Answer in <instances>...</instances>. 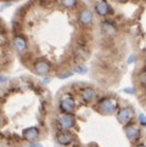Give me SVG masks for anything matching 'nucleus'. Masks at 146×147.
<instances>
[{"mask_svg":"<svg viewBox=\"0 0 146 147\" xmlns=\"http://www.w3.org/2000/svg\"><path fill=\"white\" fill-rule=\"evenodd\" d=\"M54 103L49 90L32 77L0 88V147H32L49 135Z\"/></svg>","mask_w":146,"mask_h":147,"instance_id":"nucleus-1","label":"nucleus"},{"mask_svg":"<svg viewBox=\"0 0 146 147\" xmlns=\"http://www.w3.org/2000/svg\"><path fill=\"white\" fill-rule=\"evenodd\" d=\"M95 10H96V12L100 15V16H106V15L108 13V11H110V6L105 1H99L95 5Z\"/></svg>","mask_w":146,"mask_h":147,"instance_id":"nucleus-2","label":"nucleus"}]
</instances>
